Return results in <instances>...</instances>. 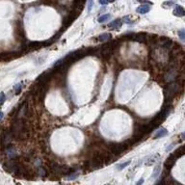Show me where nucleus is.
<instances>
[{
    "label": "nucleus",
    "mask_w": 185,
    "mask_h": 185,
    "mask_svg": "<svg viewBox=\"0 0 185 185\" xmlns=\"http://www.w3.org/2000/svg\"><path fill=\"white\" fill-rule=\"evenodd\" d=\"M123 25L121 23V19H116V20H113L111 23L108 24V27L111 29H119L120 27Z\"/></svg>",
    "instance_id": "f8f14e48"
},
{
    "label": "nucleus",
    "mask_w": 185,
    "mask_h": 185,
    "mask_svg": "<svg viewBox=\"0 0 185 185\" xmlns=\"http://www.w3.org/2000/svg\"><path fill=\"white\" fill-rule=\"evenodd\" d=\"M17 53H13V52H7V53H2L0 55V60L4 61V62H7V61H11L15 58H17Z\"/></svg>",
    "instance_id": "0eeeda50"
},
{
    "label": "nucleus",
    "mask_w": 185,
    "mask_h": 185,
    "mask_svg": "<svg viewBox=\"0 0 185 185\" xmlns=\"http://www.w3.org/2000/svg\"><path fill=\"white\" fill-rule=\"evenodd\" d=\"M129 147L125 143H111L109 144L108 147L110 153L112 154H115V155H119V154L123 153Z\"/></svg>",
    "instance_id": "f257e3e1"
},
{
    "label": "nucleus",
    "mask_w": 185,
    "mask_h": 185,
    "mask_svg": "<svg viewBox=\"0 0 185 185\" xmlns=\"http://www.w3.org/2000/svg\"><path fill=\"white\" fill-rule=\"evenodd\" d=\"M5 100H6V97H5L4 93H0V106L5 102Z\"/></svg>",
    "instance_id": "412c9836"
},
{
    "label": "nucleus",
    "mask_w": 185,
    "mask_h": 185,
    "mask_svg": "<svg viewBox=\"0 0 185 185\" xmlns=\"http://www.w3.org/2000/svg\"><path fill=\"white\" fill-rule=\"evenodd\" d=\"M112 38V36H111L110 34H102V35H100L99 37H98V40L99 42H104V40H109V39H111Z\"/></svg>",
    "instance_id": "dca6fc26"
},
{
    "label": "nucleus",
    "mask_w": 185,
    "mask_h": 185,
    "mask_svg": "<svg viewBox=\"0 0 185 185\" xmlns=\"http://www.w3.org/2000/svg\"><path fill=\"white\" fill-rule=\"evenodd\" d=\"M178 92V83H172L169 84L165 89V97L166 101H170L176 97V95Z\"/></svg>",
    "instance_id": "f03ea898"
},
{
    "label": "nucleus",
    "mask_w": 185,
    "mask_h": 185,
    "mask_svg": "<svg viewBox=\"0 0 185 185\" xmlns=\"http://www.w3.org/2000/svg\"><path fill=\"white\" fill-rule=\"evenodd\" d=\"M173 13L176 17H184V15H185L183 7L180 6V5H176Z\"/></svg>",
    "instance_id": "1a4fd4ad"
},
{
    "label": "nucleus",
    "mask_w": 185,
    "mask_h": 185,
    "mask_svg": "<svg viewBox=\"0 0 185 185\" xmlns=\"http://www.w3.org/2000/svg\"><path fill=\"white\" fill-rule=\"evenodd\" d=\"M130 162H131V161H127V162H126V163H125V164H121V165H119V166H118V169H119V170H121V169L125 168L126 166L130 164Z\"/></svg>",
    "instance_id": "4be33fe9"
},
{
    "label": "nucleus",
    "mask_w": 185,
    "mask_h": 185,
    "mask_svg": "<svg viewBox=\"0 0 185 185\" xmlns=\"http://www.w3.org/2000/svg\"><path fill=\"white\" fill-rule=\"evenodd\" d=\"M176 157L174 155L173 153L170 155L168 158H167V160L165 161V163H164V169L165 170H168L170 171L172 168H173V166L174 165V163H176Z\"/></svg>",
    "instance_id": "423d86ee"
},
{
    "label": "nucleus",
    "mask_w": 185,
    "mask_h": 185,
    "mask_svg": "<svg viewBox=\"0 0 185 185\" xmlns=\"http://www.w3.org/2000/svg\"><path fill=\"white\" fill-rule=\"evenodd\" d=\"M21 88H22V85L21 84H17L15 86V92H16L17 95H19L20 93V91H21Z\"/></svg>",
    "instance_id": "aec40b11"
},
{
    "label": "nucleus",
    "mask_w": 185,
    "mask_h": 185,
    "mask_svg": "<svg viewBox=\"0 0 185 185\" xmlns=\"http://www.w3.org/2000/svg\"><path fill=\"white\" fill-rule=\"evenodd\" d=\"M109 17H110V15H109V14H107V15H103V16H101V17H98V19H97V21L100 22V23H102V22H104V21H106V20H108Z\"/></svg>",
    "instance_id": "f3484780"
},
{
    "label": "nucleus",
    "mask_w": 185,
    "mask_h": 185,
    "mask_svg": "<svg viewBox=\"0 0 185 185\" xmlns=\"http://www.w3.org/2000/svg\"><path fill=\"white\" fill-rule=\"evenodd\" d=\"M52 77H53L52 70H47V72H44V73H42V74L38 76L36 82L42 83V84H48Z\"/></svg>",
    "instance_id": "7ed1b4c3"
},
{
    "label": "nucleus",
    "mask_w": 185,
    "mask_h": 185,
    "mask_svg": "<svg viewBox=\"0 0 185 185\" xmlns=\"http://www.w3.org/2000/svg\"><path fill=\"white\" fill-rule=\"evenodd\" d=\"M67 177H66V178L67 179H68V180H73V179H75L76 178V177L78 176V174H76V173H70V174H68V176H66Z\"/></svg>",
    "instance_id": "a211bd4d"
},
{
    "label": "nucleus",
    "mask_w": 185,
    "mask_h": 185,
    "mask_svg": "<svg viewBox=\"0 0 185 185\" xmlns=\"http://www.w3.org/2000/svg\"><path fill=\"white\" fill-rule=\"evenodd\" d=\"M159 172H160V167H157V168L155 169V172L153 173V177H156L157 176V174H159Z\"/></svg>",
    "instance_id": "b1692460"
},
{
    "label": "nucleus",
    "mask_w": 185,
    "mask_h": 185,
    "mask_svg": "<svg viewBox=\"0 0 185 185\" xmlns=\"http://www.w3.org/2000/svg\"><path fill=\"white\" fill-rule=\"evenodd\" d=\"M158 157H159V155H155V156H151L148 159V161L146 162V164L148 166H151V165H153V163H155V161L158 159Z\"/></svg>",
    "instance_id": "2eb2a0df"
},
{
    "label": "nucleus",
    "mask_w": 185,
    "mask_h": 185,
    "mask_svg": "<svg viewBox=\"0 0 185 185\" xmlns=\"http://www.w3.org/2000/svg\"><path fill=\"white\" fill-rule=\"evenodd\" d=\"M139 2H145V1H147V0H138Z\"/></svg>",
    "instance_id": "c85d7f7f"
},
{
    "label": "nucleus",
    "mask_w": 185,
    "mask_h": 185,
    "mask_svg": "<svg viewBox=\"0 0 185 185\" xmlns=\"http://www.w3.org/2000/svg\"><path fill=\"white\" fill-rule=\"evenodd\" d=\"M149 10H151V6L149 5L143 4L137 8V13H139V14H147V13L149 12Z\"/></svg>",
    "instance_id": "9b49d317"
},
{
    "label": "nucleus",
    "mask_w": 185,
    "mask_h": 185,
    "mask_svg": "<svg viewBox=\"0 0 185 185\" xmlns=\"http://www.w3.org/2000/svg\"><path fill=\"white\" fill-rule=\"evenodd\" d=\"M2 119H3V113H2L1 111H0V121H1Z\"/></svg>",
    "instance_id": "cd10ccee"
},
{
    "label": "nucleus",
    "mask_w": 185,
    "mask_h": 185,
    "mask_svg": "<svg viewBox=\"0 0 185 185\" xmlns=\"http://www.w3.org/2000/svg\"><path fill=\"white\" fill-rule=\"evenodd\" d=\"M108 0H99V3L101 5H106V4H108Z\"/></svg>",
    "instance_id": "393cba45"
},
{
    "label": "nucleus",
    "mask_w": 185,
    "mask_h": 185,
    "mask_svg": "<svg viewBox=\"0 0 185 185\" xmlns=\"http://www.w3.org/2000/svg\"><path fill=\"white\" fill-rule=\"evenodd\" d=\"M178 35H179V37H180V39L182 40H184V39H185V31L184 30H180V31L178 32Z\"/></svg>",
    "instance_id": "5701e85b"
},
{
    "label": "nucleus",
    "mask_w": 185,
    "mask_h": 185,
    "mask_svg": "<svg viewBox=\"0 0 185 185\" xmlns=\"http://www.w3.org/2000/svg\"><path fill=\"white\" fill-rule=\"evenodd\" d=\"M147 38H148V35L147 34H145V33H140V34H134L132 40L139 42H147Z\"/></svg>",
    "instance_id": "6e6552de"
},
{
    "label": "nucleus",
    "mask_w": 185,
    "mask_h": 185,
    "mask_svg": "<svg viewBox=\"0 0 185 185\" xmlns=\"http://www.w3.org/2000/svg\"><path fill=\"white\" fill-rule=\"evenodd\" d=\"M39 176H46V170H44V168H40L39 169Z\"/></svg>",
    "instance_id": "6ab92c4d"
},
{
    "label": "nucleus",
    "mask_w": 185,
    "mask_h": 185,
    "mask_svg": "<svg viewBox=\"0 0 185 185\" xmlns=\"http://www.w3.org/2000/svg\"><path fill=\"white\" fill-rule=\"evenodd\" d=\"M113 53V49L110 47L109 44H106L104 45L101 46V49H100V57L104 60H109V58L111 57Z\"/></svg>",
    "instance_id": "39448f33"
},
{
    "label": "nucleus",
    "mask_w": 185,
    "mask_h": 185,
    "mask_svg": "<svg viewBox=\"0 0 185 185\" xmlns=\"http://www.w3.org/2000/svg\"><path fill=\"white\" fill-rule=\"evenodd\" d=\"M123 21H125L126 23H128V24H129V23H131V20L128 19V17H125V19H123Z\"/></svg>",
    "instance_id": "a878e982"
},
{
    "label": "nucleus",
    "mask_w": 185,
    "mask_h": 185,
    "mask_svg": "<svg viewBox=\"0 0 185 185\" xmlns=\"http://www.w3.org/2000/svg\"><path fill=\"white\" fill-rule=\"evenodd\" d=\"M108 1H109V2H114L115 0H108Z\"/></svg>",
    "instance_id": "7c9ffc66"
},
{
    "label": "nucleus",
    "mask_w": 185,
    "mask_h": 185,
    "mask_svg": "<svg viewBox=\"0 0 185 185\" xmlns=\"http://www.w3.org/2000/svg\"><path fill=\"white\" fill-rule=\"evenodd\" d=\"M92 5H93V0H90V4H89V11H91V9H92Z\"/></svg>",
    "instance_id": "bb28decb"
},
{
    "label": "nucleus",
    "mask_w": 185,
    "mask_h": 185,
    "mask_svg": "<svg viewBox=\"0 0 185 185\" xmlns=\"http://www.w3.org/2000/svg\"><path fill=\"white\" fill-rule=\"evenodd\" d=\"M15 35L19 40H25V33H24V27L21 21H17L15 24Z\"/></svg>",
    "instance_id": "20e7f679"
},
{
    "label": "nucleus",
    "mask_w": 185,
    "mask_h": 185,
    "mask_svg": "<svg viewBox=\"0 0 185 185\" xmlns=\"http://www.w3.org/2000/svg\"><path fill=\"white\" fill-rule=\"evenodd\" d=\"M168 131H167L166 128H160L156 131L155 134H154V138H160V137H164L167 135Z\"/></svg>",
    "instance_id": "ddd939ff"
},
{
    "label": "nucleus",
    "mask_w": 185,
    "mask_h": 185,
    "mask_svg": "<svg viewBox=\"0 0 185 185\" xmlns=\"http://www.w3.org/2000/svg\"><path fill=\"white\" fill-rule=\"evenodd\" d=\"M74 19H75L74 17H72L70 14H68V16L66 17L64 19H63V25H64V27H65V28L67 29L68 27L70 26V25L72 23V22H73V20H74Z\"/></svg>",
    "instance_id": "9d476101"
},
{
    "label": "nucleus",
    "mask_w": 185,
    "mask_h": 185,
    "mask_svg": "<svg viewBox=\"0 0 185 185\" xmlns=\"http://www.w3.org/2000/svg\"><path fill=\"white\" fill-rule=\"evenodd\" d=\"M142 182H143V180H140V181H139V182H138V183H137V184H141Z\"/></svg>",
    "instance_id": "c756f323"
},
{
    "label": "nucleus",
    "mask_w": 185,
    "mask_h": 185,
    "mask_svg": "<svg viewBox=\"0 0 185 185\" xmlns=\"http://www.w3.org/2000/svg\"><path fill=\"white\" fill-rule=\"evenodd\" d=\"M174 156L176 157L177 159L179 158V157H181V156H183V154H184V147L183 146H181V147H179L178 149H176V151L173 153Z\"/></svg>",
    "instance_id": "4468645a"
}]
</instances>
